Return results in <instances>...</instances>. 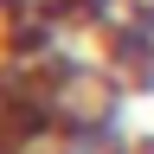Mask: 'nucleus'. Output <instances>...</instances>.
<instances>
[{
	"label": "nucleus",
	"instance_id": "f257e3e1",
	"mask_svg": "<svg viewBox=\"0 0 154 154\" xmlns=\"http://www.w3.org/2000/svg\"><path fill=\"white\" fill-rule=\"evenodd\" d=\"M141 154H154V135H148V141H141Z\"/></svg>",
	"mask_w": 154,
	"mask_h": 154
}]
</instances>
